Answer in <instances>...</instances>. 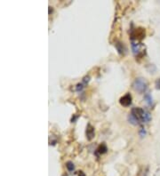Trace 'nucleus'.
<instances>
[{
    "label": "nucleus",
    "instance_id": "1",
    "mask_svg": "<svg viewBox=\"0 0 160 176\" xmlns=\"http://www.w3.org/2000/svg\"><path fill=\"white\" fill-rule=\"evenodd\" d=\"M128 120L133 125L148 123L151 120V116L147 110H143L142 108L137 107L132 109L131 114L128 116Z\"/></svg>",
    "mask_w": 160,
    "mask_h": 176
},
{
    "label": "nucleus",
    "instance_id": "2",
    "mask_svg": "<svg viewBox=\"0 0 160 176\" xmlns=\"http://www.w3.org/2000/svg\"><path fill=\"white\" fill-rule=\"evenodd\" d=\"M133 89L138 93H144L148 89V83L144 78L138 77L133 83Z\"/></svg>",
    "mask_w": 160,
    "mask_h": 176
},
{
    "label": "nucleus",
    "instance_id": "3",
    "mask_svg": "<svg viewBox=\"0 0 160 176\" xmlns=\"http://www.w3.org/2000/svg\"><path fill=\"white\" fill-rule=\"evenodd\" d=\"M132 50L134 54L136 57H142L143 55H145L146 53V49L145 46L142 44V43H132Z\"/></svg>",
    "mask_w": 160,
    "mask_h": 176
},
{
    "label": "nucleus",
    "instance_id": "4",
    "mask_svg": "<svg viewBox=\"0 0 160 176\" xmlns=\"http://www.w3.org/2000/svg\"><path fill=\"white\" fill-rule=\"evenodd\" d=\"M145 28H136L135 29H133L131 33V38L132 40H142L145 37Z\"/></svg>",
    "mask_w": 160,
    "mask_h": 176
},
{
    "label": "nucleus",
    "instance_id": "5",
    "mask_svg": "<svg viewBox=\"0 0 160 176\" xmlns=\"http://www.w3.org/2000/svg\"><path fill=\"white\" fill-rule=\"evenodd\" d=\"M119 103L124 107H128L132 104V95L130 93H126L122 96L119 100Z\"/></svg>",
    "mask_w": 160,
    "mask_h": 176
},
{
    "label": "nucleus",
    "instance_id": "6",
    "mask_svg": "<svg viewBox=\"0 0 160 176\" xmlns=\"http://www.w3.org/2000/svg\"><path fill=\"white\" fill-rule=\"evenodd\" d=\"M85 134H86V138H87L88 141H91V140L94 139V137L95 135V131H94V127L91 124H88L87 125Z\"/></svg>",
    "mask_w": 160,
    "mask_h": 176
},
{
    "label": "nucleus",
    "instance_id": "7",
    "mask_svg": "<svg viewBox=\"0 0 160 176\" xmlns=\"http://www.w3.org/2000/svg\"><path fill=\"white\" fill-rule=\"evenodd\" d=\"M89 80H90V77H85L83 78L82 82L77 85L76 90H77V91H81V90H83V88H84V87L88 84Z\"/></svg>",
    "mask_w": 160,
    "mask_h": 176
},
{
    "label": "nucleus",
    "instance_id": "8",
    "mask_svg": "<svg viewBox=\"0 0 160 176\" xmlns=\"http://www.w3.org/2000/svg\"><path fill=\"white\" fill-rule=\"evenodd\" d=\"M108 151V148H107V146L104 144V143H102V145H100L98 148H97V150H96V154L97 155H103V154H105L106 152Z\"/></svg>",
    "mask_w": 160,
    "mask_h": 176
},
{
    "label": "nucleus",
    "instance_id": "9",
    "mask_svg": "<svg viewBox=\"0 0 160 176\" xmlns=\"http://www.w3.org/2000/svg\"><path fill=\"white\" fill-rule=\"evenodd\" d=\"M116 48L118 49V52L120 54H124L125 52H126V47H125V45L122 43H120V42H117L116 43Z\"/></svg>",
    "mask_w": 160,
    "mask_h": 176
},
{
    "label": "nucleus",
    "instance_id": "10",
    "mask_svg": "<svg viewBox=\"0 0 160 176\" xmlns=\"http://www.w3.org/2000/svg\"><path fill=\"white\" fill-rule=\"evenodd\" d=\"M144 100H145L146 103L149 106H152L153 105V98H152V96H151V93H146L144 95Z\"/></svg>",
    "mask_w": 160,
    "mask_h": 176
},
{
    "label": "nucleus",
    "instance_id": "11",
    "mask_svg": "<svg viewBox=\"0 0 160 176\" xmlns=\"http://www.w3.org/2000/svg\"><path fill=\"white\" fill-rule=\"evenodd\" d=\"M66 167H67L69 172H73L75 170V166H74V164L71 161H68L66 163Z\"/></svg>",
    "mask_w": 160,
    "mask_h": 176
},
{
    "label": "nucleus",
    "instance_id": "12",
    "mask_svg": "<svg viewBox=\"0 0 160 176\" xmlns=\"http://www.w3.org/2000/svg\"><path fill=\"white\" fill-rule=\"evenodd\" d=\"M139 134H140L141 137H144L146 135V130L143 127H141L140 128V131H139Z\"/></svg>",
    "mask_w": 160,
    "mask_h": 176
},
{
    "label": "nucleus",
    "instance_id": "13",
    "mask_svg": "<svg viewBox=\"0 0 160 176\" xmlns=\"http://www.w3.org/2000/svg\"><path fill=\"white\" fill-rule=\"evenodd\" d=\"M155 85H156V88H157V89H159V90H160V78H159V79H157V80H156Z\"/></svg>",
    "mask_w": 160,
    "mask_h": 176
},
{
    "label": "nucleus",
    "instance_id": "14",
    "mask_svg": "<svg viewBox=\"0 0 160 176\" xmlns=\"http://www.w3.org/2000/svg\"><path fill=\"white\" fill-rule=\"evenodd\" d=\"M78 176H85V174H83V172L80 171V173H78Z\"/></svg>",
    "mask_w": 160,
    "mask_h": 176
}]
</instances>
